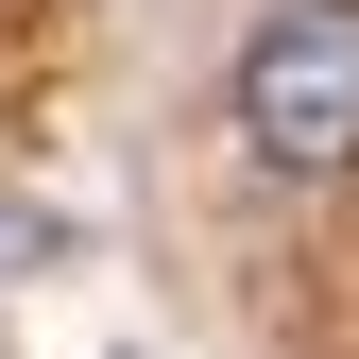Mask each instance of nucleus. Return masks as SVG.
<instances>
[{"label":"nucleus","mask_w":359,"mask_h":359,"mask_svg":"<svg viewBox=\"0 0 359 359\" xmlns=\"http://www.w3.org/2000/svg\"><path fill=\"white\" fill-rule=\"evenodd\" d=\"M240 154L291 189L359 171V0H274L240 34Z\"/></svg>","instance_id":"nucleus-1"},{"label":"nucleus","mask_w":359,"mask_h":359,"mask_svg":"<svg viewBox=\"0 0 359 359\" xmlns=\"http://www.w3.org/2000/svg\"><path fill=\"white\" fill-rule=\"evenodd\" d=\"M0 257H34V222H18V205H0Z\"/></svg>","instance_id":"nucleus-2"}]
</instances>
